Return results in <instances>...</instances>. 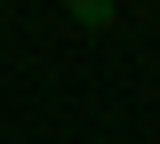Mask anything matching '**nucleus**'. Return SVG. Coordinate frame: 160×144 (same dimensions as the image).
Here are the masks:
<instances>
[{
    "mask_svg": "<svg viewBox=\"0 0 160 144\" xmlns=\"http://www.w3.org/2000/svg\"><path fill=\"white\" fill-rule=\"evenodd\" d=\"M64 8H72V24H88V32H104V24H112V8H120V0H64Z\"/></svg>",
    "mask_w": 160,
    "mask_h": 144,
    "instance_id": "f257e3e1",
    "label": "nucleus"
}]
</instances>
